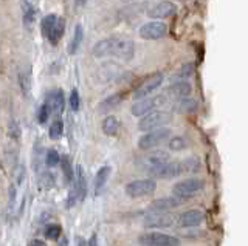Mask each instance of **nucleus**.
<instances>
[{"label":"nucleus","mask_w":248,"mask_h":246,"mask_svg":"<svg viewBox=\"0 0 248 246\" xmlns=\"http://www.w3.org/2000/svg\"><path fill=\"white\" fill-rule=\"evenodd\" d=\"M203 220H205V214L202 209H188L186 212L177 215V225L182 228L199 226Z\"/></svg>","instance_id":"nucleus-12"},{"label":"nucleus","mask_w":248,"mask_h":246,"mask_svg":"<svg viewBox=\"0 0 248 246\" xmlns=\"http://www.w3.org/2000/svg\"><path fill=\"white\" fill-rule=\"evenodd\" d=\"M138 34L141 39H146V41H158L168 34V27L166 24H163L161 20H152L140 27Z\"/></svg>","instance_id":"nucleus-9"},{"label":"nucleus","mask_w":248,"mask_h":246,"mask_svg":"<svg viewBox=\"0 0 248 246\" xmlns=\"http://www.w3.org/2000/svg\"><path fill=\"white\" fill-rule=\"evenodd\" d=\"M177 109L182 113H192L197 110V101L192 98H182L180 102L177 105Z\"/></svg>","instance_id":"nucleus-25"},{"label":"nucleus","mask_w":248,"mask_h":246,"mask_svg":"<svg viewBox=\"0 0 248 246\" xmlns=\"http://www.w3.org/2000/svg\"><path fill=\"white\" fill-rule=\"evenodd\" d=\"M28 246H46L42 240H37V238H34V240H31Z\"/></svg>","instance_id":"nucleus-42"},{"label":"nucleus","mask_w":248,"mask_h":246,"mask_svg":"<svg viewBox=\"0 0 248 246\" xmlns=\"http://www.w3.org/2000/svg\"><path fill=\"white\" fill-rule=\"evenodd\" d=\"M166 104V96L165 95H158V96H147L143 99H138V101L132 105V115L137 118H143L147 113H151L154 110H157L158 107Z\"/></svg>","instance_id":"nucleus-5"},{"label":"nucleus","mask_w":248,"mask_h":246,"mask_svg":"<svg viewBox=\"0 0 248 246\" xmlns=\"http://www.w3.org/2000/svg\"><path fill=\"white\" fill-rule=\"evenodd\" d=\"M163 79H165L163 73H154V74H151L149 78L140 84L138 88L134 91V99H135V101H138V99L151 96L154 91L163 84Z\"/></svg>","instance_id":"nucleus-10"},{"label":"nucleus","mask_w":248,"mask_h":246,"mask_svg":"<svg viewBox=\"0 0 248 246\" xmlns=\"http://www.w3.org/2000/svg\"><path fill=\"white\" fill-rule=\"evenodd\" d=\"M155 189H157V181L154 178H143V180H135L130 181L129 184H126V195L130 198H141V197H147L152 195Z\"/></svg>","instance_id":"nucleus-6"},{"label":"nucleus","mask_w":248,"mask_h":246,"mask_svg":"<svg viewBox=\"0 0 248 246\" xmlns=\"http://www.w3.org/2000/svg\"><path fill=\"white\" fill-rule=\"evenodd\" d=\"M14 175H16V178H17V183L20 184L23 181V178H25V167H23L22 164H19L14 169Z\"/></svg>","instance_id":"nucleus-39"},{"label":"nucleus","mask_w":248,"mask_h":246,"mask_svg":"<svg viewBox=\"0 0 248 246\" xmlns=\"http://www.w3.org/2000/svg\"><path fill=\"white\" fill-rule=\"evenodd\" d=\"M178 2H186V0H178Z\"/></svg>","instance_id":"nucleus-46"},{"label":"nucleus","mask_w":248,"mask_h":246,"mask_svg":"<svg viewBox=\"0 0 248 246\" xmlns=\"http://www.w3.org/2000/svg\"><path fill=\"white\" fill-rule=\"evenodd\" d=\"M59 161H61V157H59V153L54 150V149H50L48 152H46V155H45V163H46V166L53 167V166H56Z\"/></svg>","instance_id":"nucleus-35"},{"label":"nucleus","mask_w":248,"mask_h":246,"mask_svg":"<svg viewBox=\"0 0 248 246\" xmlns=\"http://www.w3.org/2000/svg\"><path fill=\"white\" fill-rule=\"evenodd\" d=\"M92 53L95 58H116L129 62L135 56V43L129 37H107L93 45Z\"/></svg>","instance_id":"nucleus-1"},{"label":"nucleus","mask_w":248,"mask_h":246,"mask_svg":"<svg viewBox=\"0 0 248 246\" xmlns=\"http://www.w3.org/2000/svg\"><path fill=\"white\" fill-rule=\"evenodd\" d=\"M180 163H182V172H183V175H186V174H196L200 169V161L197 158H194V157L182 159Z\"/></svg>","instance_id":"nucleus-24"},{"label":"nucleus","mask_w":248,"mask_h":246,"mask_svg":"<svg viewBox=\"0 0 248 246\" xmlns=\"http://www.w3.org/2000/svg\"><path fill=\"white\" fill-rule=\"evenodd\" d=\"M168 93L174 98H188L191 93V84L188 81H178L168 88Z\"/></svg>","instance_id":"nucleus-17"},{"label":"nucleus","mask_w":248,"mask_h":246,"mask_svg":"<svg viewBox=\"0 0 248 246\" xmlns=\"http://www.w3.org/2000/svg\"><path fill=\"white\" fill-rule=\"evenodd\" d=\"M168 145H169L170 150L180 152V150H183L186 147V145H188V141H186V138H183V136H172L169 140Z\"/></svg>","instance_id":"nucleus-30"},{"label":"nucleus","mask_w":248,"mask_h":246,"mask_svg":"<svg viewBox=\"0 0 248 246\" xmlns=\"http://www.w3.org/2000/svg\"><path fill=\"white\" fill-rule=\"evenodd\" d=\"M175 13H177L175 3L169 2V0H165V2H160L157 5H154L152 8L147 11V16L155 19V20H161V19L172 17Z\"/></svg>","instance_id":"nucleus-13"},{"label":"nucleus","mask_w":248,"mask_h":246,"mask_svg":"<svg viewBox=\"0 0 248 246\" xmlns=\"http://www.w3.org/2000/svg\"><path fill=\"white\" fill-rule=\"evenodd\" d=\"M19 86H20L22 95L28 96L30 90H31V73H30V70L19 73Z\"/></svg>","instance_id":"nucleus-27"},{"label":"nucleus","mask_w":248,"mask_h":246,"mask_svg":"<svg viewBox=\"0 0 248 246\" xmlns=\"http://www.w3.org/2000/svg\"><path fill=\"white\" fill-rule=\"evenodd\" d=\"M87 246H99V243H98V235H96V234H93V235L90 237V240H89Z\"/></svg>","instance_id":"nucleus-41"},{"label":"nucleus","mask_w":248,"mask_h":246,"mask_svg":"<svg viewBox=\"0 0 248 246\" xmlns=\"http://www.w3.org/2000/svg\"><path fill=\"white\" fill-rule=\"evenodd\" d=\"M149 175H152L154 178H160V180L175 178V176L183 175V172H182V163H180V161H168V163L161 164L158 167L151 169Z\"/></svg>","instance_id":"nucleus-11"},{"label":"nucleus","mask_w":248,"mask_h":246,"mask_svg":"<svg viewBox=\"0 0 248 246\" xmlns=\"http://www.w3.org/2000/svg\"><path fill=\"white\" fill-rule=\"evenodd\" d=\"M202 189H203V181L200 178H185L175 183V186L172 188V195L186 202V200L196 197L199 192H202Z\"/></svg>","instance_id":"nucleus-3"},{"label":"nucleus","mask_w":248,"mask_h":246,"mask_svg":"<svg viewBox=\"0 0 248 246\" xmlns=\"http://www.w3.org/2000/svg\"><path fill=\"white\" fill-rule=\"evenodd\" d=\"M8 130H10V136L14 138V140H17V138L20 136V129L17 126V122L13 121L11 124H10V129H8Z\"/></svg>","instance_id":"nucleus-38"},{"label":"nucleus","mask_w":248,"mask_h":246,"mask_svg":"<svg viewBox=\"0 0 248 246\" xmlns=\"http://www.w3.org/2000/svg\"><path fill=\"white\" fill-rule=\"evenodd\" d=\"M56 20H58V16H54V14H48L46 17H44V20H42V33H44L45 37H48L51 28L54 27V24H56Z\"/></svg>","instance_id":"nucleus-33"},{"label":"nucleus","mask_w":248,"mask_h":246,"mask_svg":"<svg viewBox=\"0 0 248 246\" xmlns=\"http://www.w3.org/2000/svg\"><path fill=\"white\" fill-rule=\"evenodd\" d=\"M78 197L79 200H84L85 195H87V183H85V176H84V171L81 166H78V174H76V186H75Z\"/></svg>","instance_id":"nucleus-23"},{"label":"nucleus","mask_w":248,"mask_h":246,"mask_svg":"<svg viewBox=\"0 0 248 246\" xmlns=\"http://www.w3.org/2000/svg\"><path fill=\"white\" fill-rule=\"evenodd\" d=\"M61 167H62V172H64V178H65V183H72V180L75 178L73 175V169H72V161L67 155L61 157Z\"/></svg>","instance_id":"nucleus-28"},{"label":"nucleus","mask_w":248,"mask_h":246,"mask_svg":"<svg viewBox=\"0 0 248 246\" xmlns=\"http://www.w3.org/2000/svg\"><path fill=\"white\" fill-rule=\"evenodd\" d=\"M194 73V65L192 64H186L182 67V70L178 72V78H180L182 81L186 79V78H189V76Z\"/></svg>","instance_id":"nucleus-37"},{"label":"nucleus","mask_w":248,"mask_h":246,"mask_svg":"<svg viewBox=\"0 0 248 246\" xmlns=\"http://www.w3.org/2000/svg\"><path fill=\"white\" fill-rule=\"evenodd\" d=\"M64 33H65V19L64 17H58L56 24H54V27L51 28V31H50V34H48L46 39L50 41L51 45H56L62 39Z\"/></svg>","instance_id":"nucleus-19"},{"label":"nucleus","mask_w":248,"mask_h":246,"mask_svg":"<svg viewBox=\"0 0 248 246\" xmlns=\"http://www.w3.org/2000/svg\"><path fill=\"white\" fill-rule=\"evenodd\" d=\"M140 246H180V238L163 234V232H146L138 237Z\"/></svg>","instance_id":"nucleus-7"},{"label":"nucleus","mask_w":248,"mask_h":246,"mask_svg":"<svg viewBox=\"0 0 248 246\" xmlns=\"http://www.w3.org/2000/svg\"><path fill=\"white\" fill-rule=\"evenodd\" d=\"M84 41V28L81 25L75 27V34L72 37V41L68 43V55H75V53L79 50L81 43Z\"/></svg>","instance_id":"nucleus-22"},{"label":"nucleus","mask_w":248,"mask_h":246,"mask_svg":"<svg viewBox=\"0 0 248 246\" xmlns=\"http://www.w3.org/2000/svg\"><path fill=\"white\" fill-rule=\"evenodd\" d=\"M34 20H36V10L27 0H23V24L30 27L34 24Z\"/></svg>","instance_id":"nucleus-26"},{"label":"nucleus","mask_w":248,"mask_h":246,"mask_svg":"<svg viewBox=\"0 0 248 246\" xmlns=\"http://www.w3.org/2000/svg\"><path fill=\"white\" fill-rule=\"evenodd\" d=\"M120 121L116 119V116H113V115H108V116H106V119L103 121V132L104 135L107 136H116L120 132Z\"/></svg>","instance_id":"nucleus-20"},{"label":"nucleus","mask_w":248,"mask_h":246,"mask_svg":"<svg viewBox=\"0 0 248 246\" xmlns=\"http://www.w3.org/2000/svg\"><path fill=\"white\" fill-rule=\"evenodd\" d=\"M46 104L50 105L51 109V113H56V115H61L64 112V107H65V98H64V91L61 88H54L51 91H48V95H46Z\"/></svg>","instance_id":"nucleus-14"},{"label":"nucleus","mask_w":248,"mask_h":246,"mask_svg":"<svg viewBox=\"0 0 248 246\" xmlns=\"http://www.w3.org/2000/svg\"><path fill=\"white\" fill-rule=\"evenodd\" d=\"M61 235H62V228L56 225V223H51V225L45 228V237L50 238V240H58V238H61Z\"/></svg>","instance_id":"nucleus-32"},{"label":"nucleus","mask_w":248,"mask_h":246,"mask_svg":"<svg viewBox=\"0 0 248 246\" xmlns=\"http://www.w3.org/2000/svg\"><path fill=\"white\" fill-rule=\"evenodd\" d=\"M59 240H61V246H67V240H65V238H59Z\"/></svg>","instance_id":"nucleus-45"},{"label":"nucleus","mask_w":248,"mask_h":246,"mask_svg":"<svg viewBox=\"0 0 248 246\" xmlns=\"http://www.w3.org/2000/svg\"><path fill=\"white\" fill-rule=\"evenodd\" d=\"M75 2H76V5H78V6H84V5H85V2H87V0H75Z\"/></svg>","instance_id":"nucleus-44"},{"label":"nucleus","mask_w":248,"mask_h":246,"mask_svg":"<svg viewBox=\"0 0 248 246\" xmlns=\"http://www.w3.org/2000/svg\"><path fill=\"white\" fill-rule=\"evenodd\" d=\"M56 184V180H54V175L51 172H45L39 176V186L42 189H51Z\"/></svg>","instance_id":"nucleus-31"},{"label":"nucleus","mask_w":248,"mask_h":246,"mask_svg":"<svg viewBox=\"0 0 248 246\" xmlns=\"http://www.w3.org/2000/svg\"><path fill=\"white\" fill-rule=\"evenodd\" d=\"M62 133H64V122H62L61 119H54L51 122V126L48 129V135L51 140H59V138L62 136Z\"/></svg>","instance_id":"nucleus-29"},{"label":"nucleus","mask_w":248,"mask_h":246,"mask_svg":"<svg viewBox=\"0 0 248 246\" xmlns=\"http://www.w3.org/2000/svg\"><path fill=\"white\" fill-rule=\"evenodd\" d=\"M143 225L146 228H151V229L170 228V226L177 225V215L170 214V212H157V211H154V212L146 215L144 220H143Z\"/></svg>","instance_id":"nucleus-8"},{"label":"nucleus","mask_w":248,"mask_h":246,"mask_svg":"<svg viewBox=\"0 0 248 246\" xmlns=\"http://www.w3.org/2000/svg\"><path fill=\"white\" fill-rule=\"evenodd\" d=\"M110 172H112V169L108 166L99 167V171L96 172V176H95V194L96 195H99L101 192H103V189L106 188L108 176H110Z\"/></svg>","instance_id":"nucleus-18"},{"label":"nucleus","mask_w":248,"mask_h":246,"mask_svg":"<svg viewBox=\"0 0 248 246\" xmlns=\"http://www.w3.org/2000/svg\"><path fill=\"white\" fill-rule=\"evenodd\" d=\"M141 161L144 166H147V171H151L154 167H158L161 164L168 163V161H170V155L166 150H154L151 153H147Z\"/></svg>","instance_id":"nucleus-15"},{"label":"nucleus","mask_w":248,"mask_h":246,"mask_svg":"<svg viewBox=\"0 0 248 246\" xmlns=\"http://www.w3.org/2000/svg\"><path fill=\"white\" fill-rule=\"evenodd\" d=\"M172 132L168 127H161L157 130H151V132H146L141 138L138 140V147L141 150H152L155 147H158L160 144L168 141Z\"/></svg>","instance_id":"nucleus-4"},{"label":"nucleus","mask_w":248,"mask_h":246,"mask_svg":"<svg viewBox=\"0 0 248 246\" xmlns=\"http://www.w3.org/2000/svg\"><path fill=\"white\" fill-rule=\"evenodd\" d=\"M70 109H72L73 112H78L79 110V105H81V98H79V93H78V90L73 88L72 93H70Z\"/></svg>","instance_id":"nucleus-36"},{"label":"nucleus","mask_w":248,"mask_h":246,"mask_svg":"<svg viewBox=\"0 0 248 246\" xmlns=\"http://www.w3.org/2000/svg\"><path fill=\"white\" fill-rule=\"evenodd\" d=\"M123 99H124V93H115V95H112V96L106 98L104 101L98 105V110H99L101 113H108L112 109H115V107L118 105V104L123 101Z\"/></svg>","instance_id":"nucleus-21"},{"label":"nucleus","mask_w":248,"mask_h":246,"mask_svg":"<svg viewBox=\"0 0 248 246\" xmlns=\"http://www.w3.org/2000/svg\"><path fill=\"white\" fill-rule=\"evenodd\" d=\"M8 195H10V212L14 211V204H16V186L11 184L10 190H8Z\"/></svg>","instance_id":"nucleus-40"},{"label":"nucleus","mask_w":248,"mask_h":246,"mask_svg":"<svg viewBox=\"0 0 248 246\" xmlns=\"http://www.w3.org/2000/svg\"><path fill=\"white\" fill-rule=\"evenodd\" d=\"M185 202L177 197H163V198H158L155 200V202L151 204V209L152 211H157V212H166V211H172L175 207L182 206Z\"/></svg>","instance_id":"nucleus-16"},{"label":"nucleus","mask_w":248,"mask_h":246,"mask_svg":"<svg viewBox=\"0 0 248 246\" xmlns=\"http://www.w3.org/2000/svg\"><path fill=\"white\" fill-rule=\"evenodd\" d=\"M76 242H78V246H87V243H85V240H84V238H81V237L78 238Z\"/></svg>","instance_id":"nucleus-43"},{"label":"nucleus","mask_w":248,"mask_h":246,"mask_svg":"<svg viewBox=\"0 0 248 246\" xmlns=\"http://www.w3.org/2000/svg\"><path fill=\"white\" fill-rule=\"evenodd\" d=\"M170 121H172V113H169L166 110H154L140 119L138 129L141 132H151V130L166 127Z\"/></svg>","instance_id":"nucleus-2"},{"label":"nucleus","mask_w":248,"mask_h":246,"mask_svg":"<svg viewBox=\"0 0 248 246\" xmlns=\"http://www.w3.org/2000/svg\"><path fill=\"white\" fill-rule=\"evenodd\" d=\"M50 116H51V109H50V105L46 104V102H44L41 109H39L37 119H39V122H41V124H46V121L50 119Z\"/></svg>","instance_id":"nucleus-34"}]
</instances>
